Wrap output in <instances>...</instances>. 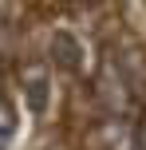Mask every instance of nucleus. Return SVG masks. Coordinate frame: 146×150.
<instances>
[{
  "mask_svg": "<svg viewBox=\"0 0 146 150\" xmlns=\"http://www.w3.org/2000/svg\"><path fill=\"white\" fill-rule=\"evenodd\" d=\"M24 75H28V95H32V111H44V87H47V79H44V67H24Z\"/></svg>",
  "mask_w": 146,
  "mask_h": 150,
  "instance_id": "f257e3e1",
  "label": "nucleus"
},
{
  "mask_svg": "<svg viewBox=\"0 0 146 150\" xmlns=\"http://www.w3.org/2000/svg\"><path fill=\"white\" fill-rule=\"evenodd\" d=\"M51 47H59V59L67 63V67H75V44H71L67 36H55V44Z\"/></svg>",
  "mask_w": 146,
  "mask_h": 150,
  "instance_id": "f03ea898",
  "label": "nucleus"
},
{
  "mask_svg": "<svg viewBox=\"0 0 146 150\" xmlns=\"http://www.w3.org/2000/svg\"><path fill=\"white\" fill-rule=\"evenodd\" d=\"M8 138H12V115H8L4 107H0V150L8 146Z\"/></svg>",
  "mask_w": 146,
  "mask_h": 150,
  "instance_id": "7ed1b4c3",
  "label": "nucleus"
}]
</instances>
